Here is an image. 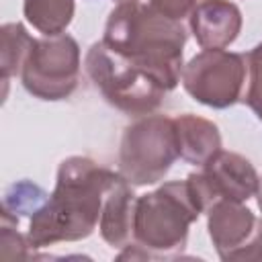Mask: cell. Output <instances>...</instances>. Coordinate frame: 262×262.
I'll return each instance as SVG.
<instances>
[{"label":"cell","mask_w":262,"mask_h":262,"mask_svg":"<svg viewBox=\"0 0 262 262\" xmlns=\"http://www.w3.org/2000/svg\"><path fill=\"white\" fill-rule=\"evenodd\" d=\"M119 172L86 156H70L57 168L55 188L47 203L29 219L27 239L31 250L59 242H78L96 229L106 190Z\"/></svg>","instance_id":"obj_1"},{"label":"cell","mask_w":262,"mask_h":262,"mask_svg":"<svg viewBox=\"0 0 262 262\" xmlns=\"http://www.w3.org/2000/svg\"><path fill=\"white\" fill-rule=\"evenodd\" d=\"M102 43L156 78L166 92L178 86L186 45L182 23L158 14L141 0L121 2L106 18Z\"/></svg>","instance_id":"obj_2"},{"label":"cell","mask_w":262,"mask_h":262,"mask_svg":"<svg viewBox=\"0 0 262 262\" xmlns=\"http://www.w3.org/2000/svg\"><path fill=\"white\" fill-rule=\"evenodd\" d=\"M199 205L188 180H170L151 192L137 196L133 242L151 250L158 258L182 252L188 242L190 225L201 217Z\"/></svg>","instance_id":"obj_3"},{"label":"cell","mask_w":262,"mask_h":262,"mask_svg":"<svg viewBox=\"0 0 262 262\" xmlns=\"http://www.w3.org/2000/svg\"><path fill=\"white\" fill-rule=\"evenodd\" d=\"M86 76L102 98L129 117L151 115L164 100L166 88L131 59L108 49L102 41L90 45L84 57Z\"/></svg>","instance_id":"obj_4"},{"label":"cell","mask_w":262,"mask_h":262,"mask_svg":"<svg viewBox=\"0 0 262 262\" xmlns=\"http://www.w3.org/2000/svg\"><path fill=\"white\" fill-rule=\"evenodd\" d=\"M178 158L174 119L151 113L125 127L119 147V172L133 186L158 184Z\"/></svg>","instance_id":"obj_5"},{"label":"cell","mask_w":262,"mask_h":262,"mask_svg":"<svg viewBox=\"0 0 262 262\" xmlns=\"http://www.w3.org/2000/svg\"><path fill=\"white\" fill-rule=\"evenodd\" d=\"M80 78V45L68 35L35 39L23 70L20 82L39 100L55 102L72 96Z\"/></svg>","instance_id":"obj_6"},{"label":"cell","mask_w":262,"mask_h":262,"mask_svg":"<svg viewBox=\"0 0 262 262\" xmlns=\"http://www.w3.org/2000/svg\"><path fill=\"white\" fill-rule=\"evenodd\" d=\"M248 59L244 53L225 49H203L182 70L186 94L211 108H229L244 98Z\"/></svg>","instance_id":"obj_7"},{"label":"cell","mask_w":262,"mask_h":262,"mask_svg":"<svg viewBox=\"0 0 262 262\" xmlns=\"http://www.w3.org/2000/svg\"><path fill=\"white\" fill-rule=\"evenodd\" d=\"M186 180L203 207V213H207L217 201L246 203L256 196L260 176L248 158L221 149L215 158L203 164L199 172H190Z\"/></svg>","instance_id":"obj_8"},{"label":"cell","mask_w":262,"mask_h":262,"mask_svg":"<svg viewBox=\"0 0 262 262\" xmlns=\"http://www.w3.org/2000/svg\"><path fill=\"white\" fill-rule=\"evenodd\" d=\"M207 229L221 260H244L262 231V217H256L244 203L217 201L207 211Z\"/></svg>","instance_id":"obj_9"},{"label":"cell","mask_w":262,"mask_h":262,"mask_svg":"<svg viewBox=\"0 0 262 262\" xmlns=\"http://www.w3.org/2000/svg\"><path fill=\"white\" fill-rule=\"evenodd\" d=\"M188 25L203 49H225L237 39L244 18L229 0H201L188 16Z\"/></svg>","instance_id":"obj_10"},{"label":"cell","mask_w":262,"mask_h":262,"mask_svg":"<svg viewBox=\"0 0 262 262\" xmlns=\"http://www.w3.org/2000/svg\"><path fill=\"white\" fill-rule=\"evenodd\" d=\"M135 203L133 184L125 180L119 172L111 188L106 190L102 213L98 221L100 237L111 248H125L133 242V221H135Z\"/></svg>","instance_id":"obj_11"},{"label":"cell","mask_w":262,"mask_h":262,"mask_svg":"<svg viewBox=\"0 0 262 262\" xmlns=\"http://www.w3.org/2000/svg\"><path fill=\"white\" fill-rule=\"evenodd\" d=\"M174 129L178 141V156L192 166L201 168L223 149L219 127L209 119L184 113L174 117Z\"/></svg>","instance_id":"obj_12"},{"label":"cell","mask_w":262,"mask_h":262,"mask_svg":"<svg viewBox=\"0 0 262 262\" xmlns=\"http://www.w3.org/2000/svg\"><path fill=\"white\" fill-rule=\"evenodd\" d=\"M76 4L74 0H25L23 14L27 23L37 29L43 37L61 35L72 18H74Z\"/></svg>","instance_id":"obj_13"},{"label":"cell","mask_w":262,"mask_h":262,"mask_svg":"<svg viewBox=\"0 0 262 262\" xmlns=\"http://www.w3.org/2000/svg\"><path fill=\"white\" fill-rule=\"evenodd\" d=\"M49 194L35 182L31 180H18L12 182L2 196L0 205V221L2 223H12L18 225L23 219H31L45 203Z\"/></svg>","instance_id":"obj_14"},{"label":"cell","mask_w":262,"mask_h":262,"mask_svg":"<svg viewBox=\"0 0 262 262\" xmlns=\"http://www.w3.org/2000/svg\"><path fill=\"white\" fill-rule=\"evenodd\" d=\"M35 39L27 33L23 23H6L0 29V72L6 86L12 76H20L23 63L33 47Z\"/></svg>","instance_id":"obj_15"},{"label":"cell","mask_w":262,"mask_h":262,"mask_svg":"<svg viewBox=\"0 0 262 262\" xmlns=\"http://www.w3.org/2000/svg\"><path fill=\"white\" fill-rule=\"evenodd\" d=\"M246 59H248V90L242 102H246L262 123V41L246 53Z\"/></svg>","instance_id":"obj_16"},{"label":"cell","mask_w":262,"mask_h":262,"mask_svg":"<svg viewBox=\"0 0 262 262\" xmlns=\"http://www.w3.org/2000/svg\"><path fill=\"white\" fill-rule=\"evenodd\" d=\"M0 258L2 260H27L35 258V252L29 246L27 233L18 231V225L0 221Z\"/></svg>","instance_id":"obj_17"},{"label":"cell","mask_w":262,"mask_h":262,"mask_svg":"<svg viewBox=\"0 0 262 262\" xmlns=\"http://www.w3.org/2000/svg\"><path fill=\"white\" fill-rule=\"evenodd\" d=\"M201 0H149V8L156 10L158 14L170 18V20H178L182 23V18H188L192 14V10L196 8Z\"/></svg>","instance_id":"obj_18"},{"label":"cell","mask_w":262,"mask_h":262,"mask_svg":"<svg viewBox=\"0 0 262 262\" xmlns=\"http://www.w3.org/2000/svg\"><path fill=\"white\" fill-rule=\"evenodd\" d=\"M256 199H258V209L262 213V176H260V182H258V190H256Z\"/></svg>","instance_id":"obj_19"},{"label":"cell","mask_w":262,"mask_h":262,"mask_svg":"<svg viewBox=\"0 0 262 262\" xmlns=\"http://www.w3.org/2000/svg\"><path fill=\"white\" fill-rule=\"evenodd\" d=\"M115 4H121V2H131V0H113Z\"/></svg>","instance_id":"obj_20"}]
</instances>
